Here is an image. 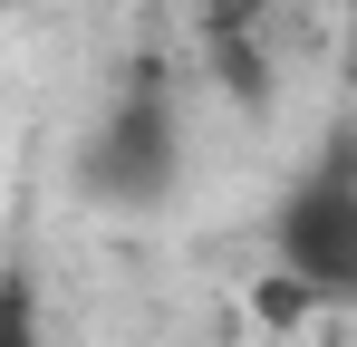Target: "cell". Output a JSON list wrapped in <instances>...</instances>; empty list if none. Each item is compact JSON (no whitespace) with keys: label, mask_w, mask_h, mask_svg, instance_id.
<instances>
[{"label":"cell","mask_w":357,"mask_h":347,"mask_svg":"<svg viewBox=\"0 0 357 347\" xmlns=\"http://www.w3.org/2000/svg\"><path fill=\"white\" fill-rule=\"evenodd\" d=\"M0 347H39V289H29V270H0Z\"/></svg>","instance_id":"4"},{"label":"cell","mask_w":357,"mask_h":347,"mask_svg":"<svg viewBox=\"0 0 357 347\" xmlns=\"http://www.w3.org/2000/svg\"><path fill=\"white\" fill-rule=\"evenodd\" d=\"M319 309H328V299L309 280H290V270H261V289H251V318H261V328H299V318H319Z\"/></svg>","instance_id":"3"},{"label":"cell","mask_w":357,"mask_h":347,"mask_svg":"<svg viewBox=\"0 0 357 347\" xmlns=\"http://www.w3.org/2000/svg\"><path fill=\"white\" fill-rule=\"evenodd\" d=\"M271 270L309 280L319 299H357V125L319 145V164L271 203Z\"/></svg>","instance_id":"1"},{"label":"cell","mask_w":357,"mask_h":347,"mask_svg":"<svg viewBox=\"0 0 357 347\" xmlns=\"http://www.w3.org/2000/svg\"><path fill=\"white\" fill-rule=\"evenodd\" d=\"M77 174H87L97 203H165L174 174H183V125H174V107H165L155 87L116 97V107L97 116V135H87Z\"/></svg>","instance_id":"2"},{"label":"cell","mask_w":357,"mask_h":347,"mask_svg":"<svg viewBox=\"0 0 357 347\" xmlns=\"http://www.w3.org/2000/svg\"><path fill=\"white\" fill-rule=\"evenodd\" d=\"M0 10H29V0H0Z\"/></svg>","instance_id":"5"}]
</instances>
